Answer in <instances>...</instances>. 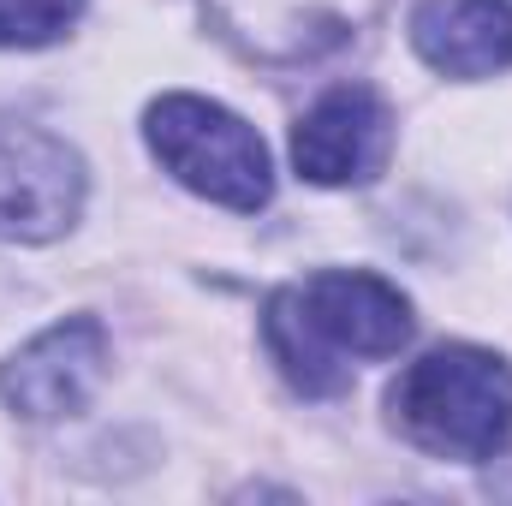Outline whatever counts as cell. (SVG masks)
<instances>
[{"label":"cell","mask_w":512,"mask_h":506,"mask_svg":"<svg viewBox=\"0 0 512 506\" xmlns=\"http://www.w3.org/2000/svg\"><path fill=\"white\" fill-rule=\"evenodd\" d=\"M268 352L310 399L346 393L352 358H393L411 340V304L364 268H322L268 298Z\"/></svg>","instance_id":"obj_1"},{"label":"cell","mask_w":512,"mask_h":506,"mask_svg":"<svg viewBox=\"0 0 512 506\" xmlns=\"http://www.w3.org/2000/svg\"><path fill=\"white\" fill-rule=\"evenodd\" d=\"M387 405L411 447L477 465L512 441V364L483 346H435L399 370Z\"/></svg>","instance_id":"obj_2"},{"label":"cell","mask_w":512,"mask_h":506,"mask_svg":"<svg viewBox=\"0 0 512 506\" xmlns=\"http://www.w3.org/2000/svg\"><path fill=\"white\" fill-rule=\"evenodd\" d=\"M143 137L155 149V161L191 185L197 197L221 203V209H262L274 191L268 173V149L239 114H227L221 102L203 96H161L143 120Z\"/></svg>","instance_id":"obj_3"},{"label":"cell","mask_w":512,"mask_h":506,"mask_svg":"<svg viewBox=\"0 0 512 506\" xmlns=\"http://www.w3.org/2000/svg\"><path fill=\"white\" fill-rule=\"evenodd\" d=\"M84 209V161L36 126H0V239H60Z\"/></svg>","instance_id":"obj_4"},{"label":"cell","mask_w":512,"mask_h":506,"mask_svg":"<svg viewBox=\"0 0 512 506\" xmlns=\"http://www.w3.org/2000/svg\"><path fill=\"white\" fill-rule=\"evenodd\" d=\"M102 376H108V334L102 322L72 316L0 364V399L30 423H54V417L84 411Z\"/></svg>","instance_id":"obj_5"},{"label":"cell","mask_w":512,"mask_h":506,"mask_svg":"<svg viewBox=\"0 0 512 506\" xmlns=\"http://www.w3.org/2000/svg\"><path fill=\"white\" fill-rule=\"evenodd\" d=\"M393 114L370 84L328 90L292 131V167L310 185H364L387 167Z\"/></svg>","instance_id":"obj_6"},{"label":"cell","mask_w":512,"mask_h":506,"mask_svg":"<svg viewBox=\"0 0 512 506\" xmlns=\"http://www.w3.org/2000/svg\"><path fill=\"white\" fill-rule=\"evenodd\" d=\"M417 54L447 78H495L512 66L507 0H423L411 12Z\"/></svg>","instance_id":"obj_7"},{"label":"cell","mask_w":512,"mask_h":506,"mask_svg":"<svg viewBox=\"0 0 512 506\" xmlns=\"http://www.w3.org/2000/svg\"><path fill=\"white\" fill-rule=\"evenodd\" d=\"M84 0H0V48H42L78 24Z\"/></svg>","instance_id":"obj_8"}]
</instances>
